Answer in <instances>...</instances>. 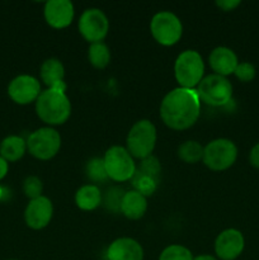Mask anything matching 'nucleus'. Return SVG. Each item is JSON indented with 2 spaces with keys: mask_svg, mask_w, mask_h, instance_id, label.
Instances as JSON below:
<instances>
[{
  "mask_svg": "<svg viewBox=\"0 0 259 260\" xmlns=\"http://www.w3.org/2000/svg\"><path fill=\"white\" fill-rule=\"evenodd\" d=\"M208 63L212 69L213 74L220 76H229L234 74L236 66H238L239 60L236 53L231 48L226 46H218L211 51L208 56Z\"/></svg>",
  "mask_w": 259,
  "mask_h": 260,
  "instance_id": "nucleus-16",
  "label": "nucleus"
},
{
  "mask_svg": "<svg viewBox=\"0 0 259 260\" xmlns=\"http://www.w3.org/2000/svg\"><path fill=\"white\" fill-rule=\"evenodd\" d=\"M192 251L183 245H174L167 246L160 254L159 260H193Z\"/></svg>",
  "mask_w": 259,
  "mask_h": 260,
  "instance_id": "nucleus-25",
  "label": "nucleus"
},
{
  "mask_svg": "<svg viewBox=\"0 0 259 260\" xmlns=\"http://www.w3.org/2000/svg\"><path fill=\"white\" fill-rule=\"evenodd\" d=\"M85 172L86 177L94 183H102L108 179L103 157H94V159L89 160L88 164H86Z\"/></svg>",
  "mask_w": 259,
  "mask_h": 260,
  "instance_id": "nucleus-24",
  "label": "nucleus"
},
{
  "mask_svg": "<svg viewBox=\"0 0 259 260\" xmlns=\"http://www.w3.org/2000/svg\"><path fill=\"white\" fill-rule=\"evenodd\" d=\"M238 159V147L229 139H216L208 142L203 151V164L212 172H223Z\"/></svg>",
  "mask_w": 259,
  "mask_h": 260,
  "instance_id": "nucleus-5",
  "label": "nucleus"
},
{
  "mask_svg": "<svg viewBox=\"0 0 259 260\" xmlns=\"http://www.w3.org/2000/svg\"><path fill=\"white\" fill-rule=\"evenodd\" d=\"M45 20L55 29H63L73 23L75 9L70 0H48L43 8Z\"/></svg>",
  "mask_w": 259,
  "mask_h": 260,
  "instance_id": "nucleus-14",
  "label": "nucleus"
},
{
  "mask_svg": "<svg viewBox=\"0 0 259 260\" xmlns=\"http://www.w3.org/2000/svg\"><path fill=\"white\" fill-rule=\"evenodd\" d=\"M108 260H144L141 244L132 238L116 239L107 249Z\"/></svg>",
  "mask_w": 259,
  "mask_h": 260,
  "instance_id": "nucleus-15",
  "label": "nucleus"
},
{
  "mask_svg": "<svg viewBox=\"0 0 259 260\" xmlns=\"http://www.w3.org/2000/svg\"><path fill=\"white\" fill-rule=\"evenodd\" d=\"M27 150L38 160H51L61 149V136L52 127H41L28 136Z\"/></svg>",
  "mask_w": 259,
  "mask_h": 260,
  "instance_id": "nucleus-8",
  "label": "nucleus"
},
{
  "mask_svg": "<svg viewBox=\"0 0 259 260\" xmlns=\"http://www.w3.org/2000/svg\"><path fill=\"white\" fill-rule=\"evenodd\" d=\"M79 32L89 43L103 42L109 30V20L106 13L98 8H89L79 18Z\"/></svg>",
  "mask_w": 259,
  "mask_h": 260,
  "instance_id": "nucleus-10",
  "label": "nucleus"
},
{
  "mask_svg": "<svg viewBox=\"0 0 259 260\" xmlns=\"http://www.w3.org/2000/svg\"><path fill=\"white\" fill-rule=\"evenodd\" d=\"M88 60L93 68L103 70L111 62V51L104 42L90 43L88 48Z\"/></svg>",
  "mask_w": 259,
  "mask_h": 260,
  "instance_id": "nucleus-21",
  "label": "nucleus"
},
{
  "mask_svg": "<svg viewBox=\"0 0 259 260\" xmlns=\"http://www.w3.org/2000/svg\"><path fill=\"white\" fill-rule=\"evenodd\" d=\"M108 179L114 182H127L134 178L136 173V164L132 155L123 146H112L103 156Z\"/></svg>",
  "mask_w": 259,
  "mask_h": 260,
  "instance_id": "nucleus-7",
  "label": "nucleus"
},
{
  "mask_svg": "<svg viewBox=\"0 0 259 260\" xmlns=\"http://www.w3.org/2000/svg\"><path fill=\"white\" fill-rule=\"evenodd\" d=\"M201 114V101L196 89L178 88L170 90L160 103V118L175 131L190 128Z\"/></svg>",
  "mask_w": 259,
  "mask_h": 260,
  "instance_id": "nucleus-1",
  "label": "nucleus"
},
{
  "mask_svg": "<svg viewBox=\"0 0 259 260\" xmlns=\"http://www.w3.org/2000/svg\"><path fill=\"white\" fill-rule=\"evenodd\" d=\"M137 170L159 180V175L160 173H161V165H160V161L157 160V157L154 156V155H151V156L141 160L140 167Z\"/></svg>",
  "mask_w": 259,
  "mask_h": 260,
  "instance_id": "nucleus-27",
  "label": "nucleus"
},
{
  "mask_svg": "<svg viewBox=\"0 0 259 260\" xmlns=\"http://www.w3.org/2000/svg\"><path fill=\"white\" fill-rule=\"evenodd\" d=\"M124 192L121 188L112 187L107 190V194L104 197V203L108 210L113 211V212H121V202L123 198Z\"/></svg>",
  "mask_w": 259,
  "mask_h": 260,
  "instance_id": "nucleus-28",
  "label": "nucleus"
},
{
  "mask_svg": "<svg viewBox=\"0 0 259 260\" xmlns=\"http://www.w3.org/2000/svg\"><path fill=\"white\" fill-rule=\"evenodd\" d=\"M234 75L243 83H249V81L254 80L256 75L255 66L250 62H246V61L245 62H239L235 71H234Z\"/></svg>",
  "mask_w": 259,
  "mask_h": 260,
  "instance_id": "nucleus-29",
  "label": "nucleus"
},
{
  "mask_svg": "<svg viewBox=\"0 0 259 260\" xmlns=\"http://www.w3.org/2000/svg\"><path fill=\"white\" fill-rule=\"evenodd\" d=\"M193 260H218L216 256L213 255H208V254H202V255H198V256H195Z\"/></svg>",
  "mask_w": 259,
  "mask_h": 260,
  "instance_id": "nucleus-33",
  "label": "nucleus"
},
{
  "mask_svg": "<svg viewBox=\"0 0 259 260\" xmlns=\"http://www.w3.org/2000/svg\"><path fill=\"white\" fill-rule=\"evenodd\" d=\"M240 4L241 2H239V0H217L216 2V5L223 12H231V10L236 9Z\"/></svg>",
  "mask_w": 259,
  "mask_h": 260,
  "instance_id": "nucleus-30",
  "label": "nucleus"
},
{
  "mask_svg": "<svg viewBox=\"0 0 259 260\" xmlns=\"http://www.w3.org/2000/svg\"><path fill=\"white\" fill-rule=\"evenodd\" d=\"M132 185H134V189L137 190L139 193H141L145 197H149L155 193L157 188V183L159 180L155 179V178L150 177V175L144 174V173L139 172L136 169L134 178H132Z\"/></svg>",
  "mask_w": 259,
  "mask_h": 260,
  "instance_id": "nucleus-23",
  "label": "nucleus"
},
{
  "mask_svg": "<svg viewBox=\"0 0 259 260\" xmlns=\"http://www.w3.org/2000/svg\"><path fill=\"white\" fill-rule=\"evenodd\" d=\"M41 80L43 81L47 89H63L66 90L65 68L58 58L51 57L42 62L40 69Z\"/></svg>",
  "mask_w": 259,
  "mask_h": 260,
  "instance_id": "nucleus-17",
  "label": "nucleus"
},
{
  "mask_svg": "<svg viewBox=\"0 0 259 260\" xmlns=\"http://www.w3.org/2000/svg\"><path fill=\"white\" fill-rule=\"evenodd\" d=\"M147 211V200L145 196L132 189L124 192L121 202V213L126 218L132 221L140 220L144 217Z\"/></svg>",
  "mask_w": 259,
  "mask_h": 260,
  "instance_id": "nucleus-18",
  "label": "nucleus"
},
{
  "mask_svg": "<svg viewBox=\"0 0 259 260\" xmlns=\"http://www.w3.org/2000/svg\"><path fill=\"white\" fill-rule=\"evenodd\" d=\"M156 127L149 119H140L130 128L126 137V149L132 157L144 160L151 156L156 145Z\"/></svg>",
  "mask_w": 259,
  "mask_h": 260,
  "instance_id": "nucleus-3",
  "label": "nucleus"
},
{
  "mask_svg": "<svg viewBox=\"0 0 259 260\" xmlns=\"http://www.w3.org/2000/svg\"><path fill=\"white\" fill-rule=\"evenodd\" d=\"M3 196H4V189H3V187H2V185H0V201H2Z\"/></svg>",
  "mask_w": 259,
  "mask_h": 260,
  "instance_id": "nucleus-34",
  "label": "nucleus"
},
{
  "mask_svg": "<svg viewBox=\"0 0 259 260\" xmlns=\"http://www.w3.org/2000/svg\"><path fill=\"white\" fill-rule=\"evenodd\" d=\"M36 113L48 126H60L70 118V99L63 89H46L36 101Z\"/></svg>",
  "mask_w": 259,
  "mask_h": 260,
  "instance_id": "nucleus-2",
  "label": "nucleus"
},
{
  "mask_svg": "<svg viewBox=\"0 0 259 260\" xmlns=\"http://www.w3.org/2000/svg\"><path fill=\"white\" fill-rule=\"evenodd\" d=\"M203 151H205V146H202L200 142L196 140H188L179 145L178 156L187 164H197L203 159Z\"/></svg>",
  "mask_w": 259,
  "mask_h": 260,
  "instance_id": "nucleus-22",
  "label": "nucleus"
},
{
  "mask_svg": "<svg viewBox=\"0 0 259 260\" xmlns=\"http://www.w3.org/2000/svg\"><path fill=\"white\" fill-rule=\"evenodd\" d=\"M196 91L200 101L211 107L226 106L233 98V85L229 79L216 74L205 76Z\"/></svg>",
  "mask_w": 259,
  "mask_h": 260,
  "instance_id": "nucleus-6",
  "label": "nucleus"
},
{
  "mask_svg": "<svg viewBox=\"0 0 259 260\" xmlns=\"http://www.w3.org/2000/svg\"><path fill=\"white\" fill-rule=\"evenodd\" d=\"M42 93L41 84L32 75H18L8 85V95L14 103L27 106L36 101Z\"/></svg>",
  "mask_w": 259,
  "mask_h": 260,
  "instance_id": "nucleus-11",
  "label": "nucleus"
},
{
  "mask_svg": "<svg viewBox=\"0 0 259 260\" xmlns=\"http://www.w3.org/2000/svg\"><path fill=\"white\" fill-rule=\"evenodd\" d=\"M53 216V205L50 198L41 196L30 200L24 210V221L32 230H42L47 228Z\"/></svg>",
  "mask_w": 259,
  "mask_h": 260,
  "instance_id": "nucleus-13",
  "label": "nucleus"
},
{
  "mask_svg": "<svg viewBox=\"0 0 259 260\" xmlns=\"http://www.w3.org/2000/svg\"><path fill=\"white\" fill-rule=\"evenodd\" d=\"M102 192L95 184H85L75 193V205L83 211H93L102 205Z\"/></svg>",
  "mask_w": 259,
  "mask_h": 260,
  "instance_id": "nucleus-19",
  "label": "nucleus"
},
{
  "mask_svg": "<svg viewBox=\"0 0 259 260\" xmlns=\"http://www.w3.org/2000/svg\"><path fill=\"white\" fill-rule=\"evenodd\" d=\"M205 62L200 52L185 50L179 53L174 63V76L180 88L196 89L205 78Z\"/></svg>",
  "mask_w": 259,
  "mask_h": 260,
  "instance_id": "nucleus-4",
  "label": "nucleus"
},
{
  "mask_svg": "<svg viewBox=\"0 0 259 260\" xmlns=\"http://www.w3.org/2000/svg\"><path fill=\"white\" fill-rule=\"evenodd\" d=\"M245 248V239L241 231L226 229L221 231L215 240V253L218 260H235Z\"/></svg>",
  "mask_w": 259,
  "mask_h": 260,
  "instance_id": "nucleus-12",
  "label": "nucleus"
},
{
  "mask_svg": "<svg viewBox=\"0 0 259 260\" xmlns=\"http://www.w3.org/2000/svg\"><path fill=\"white\" fill-rule=\"evenodd\" d=\"M27 151V141L20 136H8L0 144V156L8 162L22 159Z\"/></svg>",
  "mask_w": 259,
  "mask_h": 260,
  "instance_id": "nucleus-20",
  "label": "nucleus"
},
{
  "mask_svg": "<svg viewBox=\"0 0 259 260\" xmlns=\"http://www.w3.org/2000/svg\"><path fill=\"white\" fill-rule=\"evenodd\" d=\"M150 32L159 45L170 47L180 41L183 24L179 18L172 12H159L150 22Z\"/></svg>",
  "mask_w": 259,
  "mask_h": 260,
  "instance_id": "nucleus-9",
  "label": "nucleus"
},
{
  "mask_svg": "<svg viewBox=\"0 0 259 260\" xmlns=\"http://www.w3.org/2000/svg\"><path fill=\"white\" fill-rule=\"evenodd\" d=\"M8 172H9V164L4 157L0 156V180L7 177Z\"/></svg>",
  "mask_w": 259,
  "mask_h": 260,
  "instance_id": "nucleus-32",
  "label": "nucleus"
},
{
  "mask_svg": "<svg viewBox=\"0 0 259 260\" xmlns=\"http://www.w3.org/2000/svg\"><path fill=\"white\" fill-rule=\"evenodd\" d=\"M8 260H17V259H8Z\"/></svg>",
  "mask_w": 259,
  "mask_h": 260,
  "instance_id": "nucleus-35",
  "label": "nucleus"
},
{
  "mask_svg": "<svg viewBox=\"0 0 259 260\" xmlns=\"http://www.w3.org/2000/svg\"><path fill=\"white\" fill-rule=\"evenodd\" d=\"M23 192H24L25 197L29 200H36V198L41 197L43 192V183L36 175H29L23 182Z\"/></svg>",
  "mask_w": 259,
  "mask_h": 260,
  "instance_id": "nucleus-26",
  "label": "nucleus"
},
{
  "mask_svg": "<svg viewBox=\"0 0 259 260\" xmlns=\"http://www.w3.org/2000/svg\"><path fill=\"white\" fill-rule=\"evenodd\" d=\"M249 162L253 168L259 169V142L251 147L250 154H249Z\"/></svg>",
  "mask_w": 259,
  "mask_h": 260,
  "instance_id": "nucleus-31",
  "label": "nucleus"
}]
</instances>
